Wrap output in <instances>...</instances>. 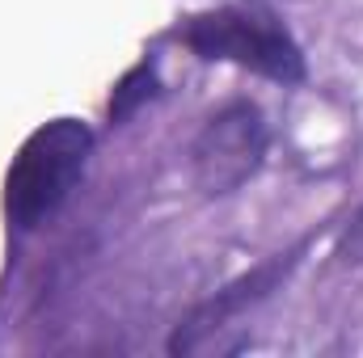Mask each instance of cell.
<instances>
[{
    "label": "cell",
    "mask_w": 363,
    "mask_h": 358,
    "mask_svg": "<svg viewBox=\"0 0 363 358\" xmlns=\"http://www.w3.org/2000/svg\"><path fill=\"white\" fill-rule=\"evenodd\" d=\"M178 38L203 59H228L241 64L267 81L300 85L304 81V55L296 38L262 8H216L199 13L178 30Z\"/></svg>",
    "instance_id": "obj_2"
},
{
    "label": "cell",
    "mask_w": 363,
    "mask_h": 358,
    "mask_svg": "<svg viewBox=\"0 0 363 358\" xmlns=\"http://www.w3.org/2000/svg\"><path fill=\"white\" fill-rule=\"evenodd\" d=\"M89 148L93 131L85 122H77V118L43 122L9 165V178H4L9 224L30 232L43 219H51L68 202V194L77 190V181L85 173V161H89Z\"/></svg>",
    "instance_id": "obj_1"
},
{
    "label": "cell",
    "mask_w": 363,
    "mask_h": 358,
    "mask_svg": "<svg viewBox=\"0 0 363 358\" xmlns=\"http://www.w3.org/2000/svg\"><path fill=\"white\" fill-rule=\"evenodd\" d=\"M291 266H296V253H283V258H274V262H267V266H258L254 274H245L241 282H233L228 291H220L203 312H194V321L178 333V342H174V346H190L199 333H207V329H211L216 321H224L228 312H241L245 304H258L274 282H279V278H287V270H291Z\"/></svg>",
    "instance_id": "obj_4"
},
{
    "label": "cell",
    "mask_w": 363,
    "mask_h": 358,
    "mask_svg": "<svg viewBox=\"0 0 363 358\" xmlns=\"http://www.w3.org/2000/svg\"><path fill=\"white\" fill-rule=\"evenodd\" d=\"M267 156V122L254 101H233L207 118L190 148V173L207 198L233 194L258 173Z\"/></svg>",
    "instance_id": "obj_3"
},
{
    "label": "cell",
    "mask_w": 363,
    "mask_h": 358,
    "mask_svg": "<svg viewBox=\"0 0 363 358\" xmlns=\"http://www.w3.org/2000/svg\"><path fill=\"white\" fill-rule=\"evenodd\" d=\"M152 97V68L148 64H140V68H131L127 76H123V85L114 89V97H110V118L114 122H123L140 101H148Z\"/></svg>",
    "instance_id": "obj_5"
}]
</instances>
